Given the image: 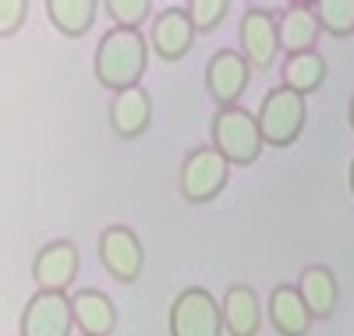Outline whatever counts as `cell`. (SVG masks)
Segmentation results:
<instances>
[{
	"label": "cell",
	"instance_id": "cell-1",
	"mask_svg": "<svg viewBox=\"0 0 354 336\" xmlns=\"http://www.w3.org/2000/svg\"><path fill=\"white\" fill-rule=\"evenodd\" d=\"M149 39L131 28H110V32L96 43L93 53V71L96 82L110 93H124V88L142 85V75L149 68Z\"/></svg>",
	"mask_w": 354,
	"mask_h": 336
},
{
	"label": "cell",
	"instance_id": "cell-2",
	"mask_svg": "<svg viewBox=\"0 0 354 336\" xmlns=\"http://www.w3.org/2000/svg\"><path fill=\"white\" fill-rule=\"evenodd\" d=\"M209 145L230 167H252L262 156V131L252 110L245 106H223L209 120Z\"/></svg>",
	"mask_w": 354,
	"mask_h": 336
},
{
	"label": "cell",
	"instance_id": "cell-3",
	"mask_svg": "<svg viewBox=\"0 0 354 336\" xmlns=\"http://www.w3.org/2000/svg\"><path fill=\"white\" fill-rule=\"evenodd\" d=\"M255 120H259V131H262V142L273 145V149H287L301 138L305 131V120H308V100L290 93V88L277 85L262 96L259 110H255Z\"/></svg>",
	"mask_w": 354,
	"mask_h": 336
},
{
	"label": "cell",
	"instance_id": "cell-4",
	"mask_svg": "<svg viewBox=\"0 0 354 336\" xmlns=\"http://www.w3.org/2000/svg\"><path fill=\"white\" fill-rule=\"evenodd\" d=\"M227 180H230V163L213 145H198L181 160V170H177V192H181V198L192 202V205H205L227 188Z\"/></svg>",
	"mask_w": 354,
	"mask_h": 336
},
{
	"label": "cell",
	"instance_id": "cell-5",
	"mask_svg": "<svg viewBox=\"0 0 354 336\" xmlns=\"http://www.w3.org/2000/svg\"><path fill=\"white\" fill-rule=\"evenodd\" d=\"M170 336H223V308L205 287H188L170 304Z\"/></svg>",
	"mask_w": 354,
	"mask_h": 336
},
{
	"label": "cell",
	"instance_id": "cell-6",
	"mask_svg": "<svg viewBox=\"0 0 354 336\" xmlns=\"http://www.w3.org/2000/svg\"><path fill=\"white\" fill-rule=\"evenodd\" d=\"M96 252H100V265L110 272L117 283H135L142 277V269H145L142 237L131 227H124V223H113V227L100 230Z\"/></svg>",
	"mask_w": 354,
	"mask_h": 336
},
{
	"label": "cell",
	"instance_id": "cell-7",
	"mask_svg": "<svg viewBox=\"0 0 354 336\" xmlns=\"http://www.w3.org/2000/svg\"><path fill=\"white\" fill-rule=\"evenodd\" d=\"M71 329H75V304L68 294L36 290L25 301L18 336H71Z\"/></svg>",
	"mask_w": 354,
	"mask_h": 336
},
{
	"label": "cell",
	"instance_id": "cell-8",
	"mask_svg": "<svg viewBox=\"0 0 354 336\" xmlns=\"http://www.w3.org/2000/svg\"><path fill=\"white\" fill-rule=\"evenodd\" d=\"M82 269V255H78V244L68 241V237H57L50 244L36 252L32 259V280H36V290H50V294H64L75 277Z\"/></svg>",
	"mask_w": 354,
	"mask_h": 336
},
{
	"label": "cell",
	"instance_id": "cell-9",
	"mask_svg": "<svg viewBox=\"0 0 354 336\" xmlns=\"http://www.w3.org/2000/svg\"><path fill=\"white\" fill-rule=\"evenodd\" d=\"M248 75L252 64L241 57V50H216L205 64V93L216 103V110L223 106H238L241 93L248 88Z\"/></svg>",
	"mask_w": 354,
	"mask_h": 336
},
{
	"label": "cell",
	"instance_id": "cell-10",
	"mask_svg": "<svg viewBox=\"0 0 354 336\" xmlns=\"http://www.w3.org/2000/svg\"><path fill=\"white\" fill-rule=\"evenodd\" d=\"M238 43H241V57L252 64V71L273 68L277 53H280V32H277L273 15L262 8H248L238 25Z\"/></svg>",
	"mask_w": 354,
	"mask_h": 336
},
{
	"label": "cell",
	"instance_id": "cell-11",
	"mask_svg": "<svg viewBox=\"0 0 354 336\" xmlns=\"http://www.w3.org/2000/svg\"><path fill=\"white\" fill-rule=\"evenodd\" d=\"M195 36L198 32H195V25H192L185 8H163L153 18V25H149V46H153V53L160 60H167V64L181 60L192 50Z\"/></svg>",
	"mask_w": 354,
	"mask_h": 336
},
{
	"label": "cell",
	"instance_id": "cell-12",
	"mask_svg": "<svg viewBox=\"0 0 354 336\" xmlns=\"http://www.w3.org/2000/svg\"><path fill=\"white\" fill-rule=\"evenodd\" d=\"M153 124V96L145 93L142 85L124 88V93H113L110 100V128L117 138H142Z\"/></svg>",
	"mask_w": 354,
	"mask_h": 336
},
{
	"label": "cell",
	"instance_id": "cell-13",
	"mask_svg": "<svg viewBox=\"0 0 354 336\" xmlns=\"http://www.w3.org/2000/svg\"><path fill=\"white\" fill-rule=\"evenodd\" d=\"M266 319H270V326L280 336H308V329L315 322L301 301L298 283H277L273 287L270 301H266Z\"/></svg>",
	"mask_w": 354,
	"mask_h": 336
},
{
	"label": "cell",
	"instance_id": "cell-14",
	"mask_svg": "<svg viewBox=\"0 0 354 336\" xmlns=\"http://www.w3.org/2000/svg\"><path fill=\"white\" fill-rule=\"evenodd\" d=\"M220 308H223V329H227L230 336H259L266 308H262L255 287L234 283V287L223 294Z\"/></svg>",
	"mask_w": 354,
	"mask_h": 336
},
{
	"label": "cell",
	"instance_id": "cell-15",
	"mask_svg": "<svg viewBox=\"0 0 354 336\" xmlns=\"http://www.w3.org/2000/svg\"><path fill=\"white\" fill-rule=\"evenodd\" d=\"M277 32H280V50L287 57H294V53H312L315 50V43L322 36V25H319L312 4H290L277 21Z\"/></svg>",
	"mask_w": 354,
	"mask_h": 336
},
{
	"label": "cell",
	"instance_id": "cell-16",
	"mask_svg": "<svg viewBox=\"0 0 354 336\" xmlns=\"http://www.w3.org/2000/svg\"><path fill=\"white\" fill-rule=\"evenodd\" d=\"M298 290L312 319H330L337 312L340 287H337V272L330 265H305L298 272Z\"/></svg>",
	"mask_w": 354,
	"mask_h": 336
},
{
	"label": "cell",
	"instance_id": "cell-17",
	"mask_svg": "<svg viewBox=\"0 0 354 336\" xmlns=\"http://www.w3.org/2000/svg\"><path fill=\"white\" fill-rule=\"evenodd\" d=\"M75 304V326L82 336H113L117 329V304L96 290V287H85L71 297Z\"/></svg>",
	"mask_w": 354,
	"mask_h": 336
},
{
	"label": "cell",
	"instance_id": "cell-18",
	"mask_svg": "<svg viewBox=\"0 0 354 336\" xmlns=\"http://www.w3.org/2000/svg\"><path fill=\"white\" fill-rule=\"evenodd\" d=\"M322 82H326V57H322L319 50L312 53H294L283 60V68H280V85L290 88V93H298V96H312L322 88Z\"/></svg>",
	"mask_w": 354,
	"mask_h": 336
},
{
	"label": "cell",
	"instance_id": "cell-19",
	"mask_svg": "<svg viewBox=\"0 0 354 336\" xmlns=\"http://www.w3.org/2000/svg\"><path fill=\"white\" fill-rule=\"evenodd\" d=\"M100 0H50L46 18L64 39H82L88 28L96 25Z\"/></svg>",
	"mask_w": 354,
	"mask_h": 336
},
{
	"label": "cell",
	"instance_id": "cell-20",
	"mask_svg": "<svg viewBox=\"0 0 354 336\" xmlns=\"http://www.w3.org/2000/svg\"><path fill=\"white\" fill-rule=\"evenodd\" d=\"M312 8H315L322 32H330L337 39L354 36V0H315Z\"/></svg>",
	"mask_w": 354,
	"mask_h": 336
},
{
	"label": "cell",
	"instance_id": "cell-21",
	"mask_svg": "<svg viewBox=\"0 0 354 336\" xmlns=\"http://www.w3.org/2000/svg\"><path fill=\"white\" fill-rule=\"evenodd\" d=\"M106 15L113 18V28L138 32V25H145V18L153 15V4L149 0H106Z\"/></svg>",
	"mask_w": 354,
	"mask_h": 336
},
{
	"label": "cell",
	"instance_id": "cell-22",
	"mask_svg": "<svg viewBox=\"0 0 354 336\" xmlns=\"http://www.w3.org/2000/svg\"><path fill=\"white\" fill-rule=\"evenodd\" d=\"M185 11L195 25V32H213L230 15V0H192V4H185Z\"/></svg>",
	"mask_w": 354,
	"mask_h": 336
},
{
	"label": "cell",
	"instance_id": "cell-23",
	"mask_svg": "<svg viewBox=\"0 0 354 336\" xmlns=\"http://www.w3.org/2000/svg\"><path fill=\"white\" fill-rule=\"evenodd\" d=\"M28 18V0H0V36L11 39Z\"/></svg>",
	"mask_w": 354,
	"mask_h": 336
},
{
	"label": "cell",
	"instance_id": "cell-24",
	"mask_svg": "<svg viewBox=\"0 0 354 336\" xmlns=\"http://www.w3.org/2000/svg\"><path fill=\"white\" fill-rule=\"evenodd\" d=\"M347 120H351V131H354V93H351V103H347Z\"/></svg>",
	"mask_w": 354,
	"mask_h": 336
},
{
	"label": "cell",
	"instance_id": "cell-25",
	"mask_svg": "<svg viewBox=\"0 0 354 336\" xmlns=\"http://www.w3.org/2000/svg\"><path fill=\"white\" fill-rule=\"evenodd\" d=\"M347 185H351V195H354V156H351V170H347Z\"/></svg>",
	"mask_w": 354,
	"mask_h": 336
}]
</instances>
